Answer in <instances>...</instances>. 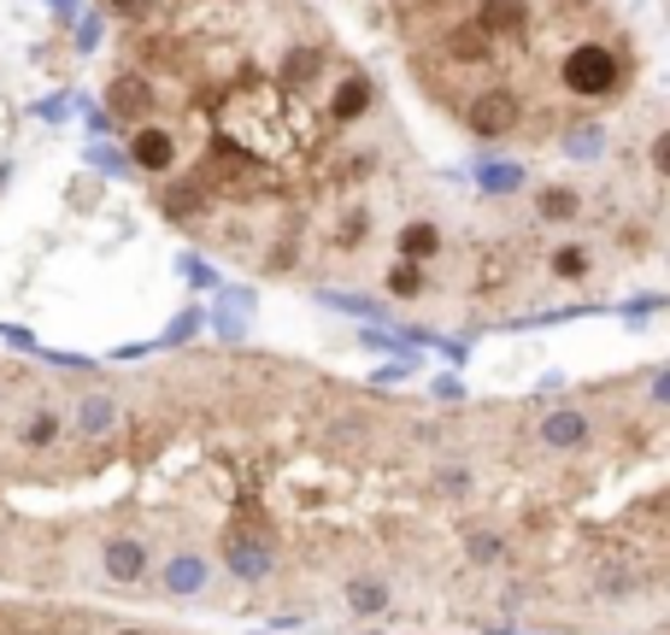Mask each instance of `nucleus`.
<instances>
[{"label": "nucleus", "mask_w": 670, "mask_h": 635, "mask_svg": "<svg viewBox=\"0 0 670 635\" xmlns=\"http://www.w3.org/2000/svg\"><path fill=\"white\" fill-rule=\"evenodd\" d=\"M83 424L100 429V424H107V407H100V400H89V407H83Z\"/></svg>", "instance_id": "14"}, {"label": "nucleus", "mask_w": 670, "mask_h": 635, "mask_svg": "<svg viewBox=\"0 0 670 635\" xmlns=\"http://www.w3.org/2000/svg\"><path fill=\"white\" fill-rule=\"evenodd\" d=\"M459 107H464L459 119L471 124L476 136H488V141H494V136H512V129H523V112H530L512 83H500V89H476V95H464Z\"/></svg>", "instance_id": "2"}, {"label": "nucleus", "mask_w": 670, "mask_h": 635, "mask_svg": "<svg viewBox=\"0 0 670 635\" xmlns=\"http://www.w3.org/2000/svg\"><path fill=\"white\" fill-rule=\"evenodd\" d=\"M630 77V53H618V41H600V36H582L564 48L559 60V83L571 100H611Z\"/></svg>", "instance_id": "1"}, {"label": "nucleus", "mask_w": 670, "mask_h": 635, "mask_svg": "<svg viewBox=\"0 0 670 635\" xmlns=\"http://www.w3.org/2000/svg\"><path fill=\"white\" fill-rule=\"evenodd\" d=\"M229 565H236V576H265V547L229 541Z\"/></svg>", "instance_id": "8"}, {"label": "nucleus", "mask_w": 670, "mask_h": 635, "mask_svg": "<svg viewBox=\"0 0 670 635\" xmlns=\"http://www.w3.org/2000/svg\"><path fill=\"white\" fill-rule=\"evenodd\" d=\"M207 583V571L195 565V559H177V565H171V588H200Z\"/></svg>", "instance_id": "10"}, {"label": "nucleus", "mask_w": 670, "mask_h": 635, "mask_svg": "<svg viewBox=\"0 0 670 635\" xmlns=\"http://www.w3.org/2000/svg\"><path fill=\"white\" fill-rule=\"evenodd\" d=\"M435 248H442V236H435L430 224H412V229L400 236V253H406V259H435Z\"/></svg>", "instance_id": "7"}, {"label": "nucleus", "mask_w": 670, "mask_h": 635, "mask_svg": "<svg viewBox=\"0 0 670 635\" xmlns=\"http://www.w3.org/2000/svg\"><path fill=\"white\" fill-rule=\"evenodd\" d=\"M582 436H588V424H582L576 412H559V418H547V424H542V441H553V447H576Z\"/></svg>", "instance_id": "4"}, {"label": "nucleus", "mask_w": 670, "mask_h": 635, "mask_svg": "<svg viewBox=\"0 0 670 635\" xmlns=\"http://www.w3.org/2000/svg\"><path fill=\"white\" fill-rule=\"evenodd\" d=\"M107 565L119 571V576H136V571H141V547H129V541L107 547Z\"/></svg>", "instance_id": "9"}, {"label": "nucleus", "mask_w": 670, "mask_h": 635, "mask_svg": "<svg viewBox=\"0 0 670 635\" xmlns=\"http://www.w3.org/2000/svg\"><path fill=\"white\" fill-rule=\"evenodd\" d=\"M571 212H576V195H564V189L547 195V219H571Z\"/></svg>", "instance_id": "13"}, {"label": "nucleus", "mask_w": 670, "mask_h": 635, "mask_svg": "<svg viewBox=\"0 0 670 635\" xmlns=\"http://www.w3.org/2000/svg\"><path fill=\"white\" fill-rule=\"evenodd\" d=\"M318 77V53H295L288 60V83H312Z\"/></svg>", "instance_id": "12"}, {"label": "nucleus", "mask_w": 670, "mask_h": 635, "mask_svg": "<svg viewBox=\"0 0 670 635\" xmlns=\"http://www.w3.org/2000/svg\"><path fill=\"white\" fill-rule=\"evenodd\" d=\"M553 265H559V277H582V271H588V259H582V248H559Z\"/></svg>", "instance_id": "11"}, {"label": "nucleus", "mask_w": 670, "mask_h": 635, "mask_svg": "<svg viewBox=\"0 0 670 635\" xmlns=\"http://www.w3.org/2000/svg\"><path fill=\"white\" fill-rule=\"evenodd\" d=\"M365 100H371L365 77H347L342 89H335V119H359V112H365Z\"/></svg>", "instance_id": "6"}, {"label": "nucleus", "mask_w": 670, "mask_h": 635, "mask_svg": "<svg viewBox=\"0 0 670 635\" xmlns=\"http://www.w3.org/2000/svg\"><path fill=\"white\" fill-rule=\"evenodd\" d=\"M353 606H365V612H371V606H383V588H353Z\"/></svg>", "instance_id": "15"}, {"label": "nucleus", "mask_w": 670, "mask_h": 635, "mask_svg": "<svg viewBox=\"0 0 670 635\" xmlns=\"http://www.w3.org/2000/svg\"><path fill=\"white\" fill-rule=\"evenodd\" d=\"M112 107H119V112H124V119H141V112H148V107H153V95H148V89H141V83H136V77H124V83H112Z\"/></svg>", "instance_id": "5"}, {"label": "nucleus", "mask_w": 670, "mask_h": 635, "mask_svg": "<svg viewBox=\"0 0 670 635\" xmlns=\"http://www.w3.org/2000/svg\"><path fill=\"white\" fill-rule=\"evenodd\" d=\"M136 159L148 171H171V159H177V141H171V129H141L136 136Z\"/></svg>", "instance_id": "3"}]
</instances>
